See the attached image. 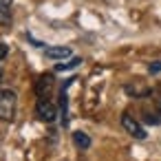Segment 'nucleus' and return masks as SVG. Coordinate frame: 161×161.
Returning a JSON list of instances; mask_svg holds the SVG:
<instances>
[{
	"label": "nucleus",
	"mask_w": 161,
	"mask_h": 161,
	"mask_svg": "<svg viewBox=\"0 0 161 161\" xmlns=\"http://www.w3.org/2000/svg\"><path fill=\"white\" fill-rule=\"evenodd\" d=\"M73 141H75V146L82 148V150L91 148V137H88L86 132H82V130H75V132H73Z\"/></svg>",
	"instance_id": "nucleus-8"
},
{
	"label": "nucleus",
	"mask_w": 161,
	"mask_h": 161,
	"mask_svg": "<svg viewBox=\"0 0 161 161\" xmlns=\"http://www.w3.org/2000/svg\"><path fill=\"white\" fill-rule=\"evenodd\" d=\"M0 77H3V73H0Z\"/></svg>",
	"instance_id": "nucleus-12"
},
{
	"label": "nucleus",
	"mask_w": 161,
	"mask_h": 161,
	"mask_svg": "<svg viewBox=\"0 0 161 161\" xmlns=\"http://www.w3.org/2000/svg\"><path fill=\"white\" fill-rule=\"evenodd\" d=\"M82 64V58H71V60H64L62 64L55 66V71H71V69H77Z\"/></svg>",
	"instance_id": "nucleus-9"
},
{
	"label": "nucleus",
	"mask_w": 161,
	"mask_h": 161,
	"mask_svg": "<svg viewBox=\"0 0 161 161\" xmlns=\"http://www.w3.org/2000/svg\"><path fill=\"white\" fill-rule=\"evenodd\" d=\"M7 44H3V42H0V60H3V58H7Z\"/></svg>",
	"instance_id": "nucleus-11"
},
{
	"label": "nucleus",
	"mask_w": 161,
	"mask_h": 161,
	"mask_svg": "<svg viewBox=\"0 0 161 161\" xmlns=\"http://www.w3.org/2000/svg\"><path fill=\"white\" fill-rule=\"evenodd\" d=\"M71 82H75V80H69V82L62 86V91H60V108H62V124H64V126L69 124V99H66V88L71 86Z\"/></svg>",
	"instance_id": "nucleus-7"
},
{
	"label": "nucleus",
	"mask_w": 161,
	"mask_h": 161,
	"mask_svg": "<svg viewBox=\"0 0 161 161\" xmlns=\"http://www.w3.org/2000/svg\"><path fill=\"white\" fill-rule=\"evenodd\" d=\"M53 75H40V80L36 82V95L38 97H49V93L53 91Z\"/></svg>",
	"instance_id": "nucleus-4"
},
{
	"label": "nucleus",
	"mask_w": 161,
	"mask_h": 161,
	"mask_svg": "<svg viewBox=\"0 0 161 161\" xmlns=\"http://www.w3.org/2000/svg\"><path fill=\"white\" fill-rule=\"evenodd\" d=\"M148 71H150V73H159V71H161V60H159V62H152Z\"/></svg>",
	"instance_id": "nucleus-10"
},
{
	"label": "nucleus",
	"mask_w": 161,
	"mask_h": 161,
	"mask_svg": "<svg viewBox=\"0 0 161 161\" xmlns=\"http://www.w3.org/2000/svg\"><path fill=\"white\" fill-rule=\"evenodd\" d=\"M44 55H47L49 60H60V62H64V60H69V58L73 55V51H71L69 47H49V49L44 51Z\"/></svg>",
	"instance_id": "nucleus-5"
},
{
	"label": "nucleus",
	"mask_w": 161,
	"mask_h": 161,
	"mask_svg": "<svg viewBox=\"0 0 161 161\" xmlns=\"http://www.w3.org/2000/svg\"><path fill=\"white\" fill-rule=\"evenodd\" d=\"M121 128L130 135V137H135V139H139V141H143L146 137H148V132H146V128L139 124V119H135L130 113H124L121 115Z\"/></svg>",
	"instance_id": "nucleus-2"
},
{
	"label": "nucleus",
	"mask_w": 161,
	"mask_h": 161,
	"mask_svg": "<svg viewBox=\"0 0 161 161\" xmlns=\"http://www.w3.org/2000/svg\"><path fill=\"white\" fill-rule=\"evenodd\" d=\"M36 115H38L42 121H55V119H58V108H55V104H53L49 97H38Z\"/></svg>",
	"instance_id": "nucleus-3"
},
{
	"label": "nucleus",
	"mask_w": 161,
	"mask_h": 161,
	"mask_svg": "<svg viewBox=\"0 0 161 161\" xmlns=\"http://www.w3.org/2000/svg\"><path fill=\"white\" fill-rule=\"evenodd\" d=\"M18 110V97L14 91H0V119L14 121Z\"/></svg>",
	"instance_id": "nucleus-1"
},
{
	"label": "nucleus",
	"mask_w": 161,
	"mask_h": 161,
	"mask_svg": "<svg viewBox=\"0 0 161 161\" xmlns=\"http://www.w3.org/2000/svg\"><path fill=\"white\" fill-rule=\"evenodd\" d=\"M11 3L14 0H0V27H11V22H14Z\"/></svg>",
	"instance_id": "nucleus-6"
}]
</instances>
